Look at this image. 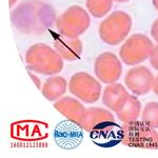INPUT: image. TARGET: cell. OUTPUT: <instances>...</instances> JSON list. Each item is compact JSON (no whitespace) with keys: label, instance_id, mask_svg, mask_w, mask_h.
<instances>
[{"label":"cell","instance_id":"obj_1","mask_svg":"<svg viewBox=\"0 0 158 158\" xmlns=\"http://www.w3.org/2000/svg\"><path fill=\"white\" fill-rule=\"evenodd\" d=\"M63 60L55 49L45 43H35L25 53L27 69L42 75L53 76L63 69Z\"/></svg>","mask_w":158,"mask_h":158},{"label":"cell","instance_id":"obj_2","mask_svg":"<svg viewBox=\"0 0 158 158\" xmlns=\"http://www.w3.org/2000/svg\"><path fill=\"white\" fill-rule=\"evenodd\" d=\"M120 142L130 148L157 150L158 132L142 120L126 122L120 127Z\"/></svg>","mask_w":158,"mask_h":158},{"label":"cell","instance_id":"obj_3","mask_svg":"<svg viewBox=\"0 0 158 158\" xmlns=\"http://www.w3.org/2000/svg\"><path fill=\"white\" fill-rule=\"evenodd\" d=\"M132 24V17L128 13L115 11L104 18L99 25V37L108 45H117L128 37Z\"/></svg>","mask_w":158,"mask_h":158},{"label":"cell","instance_id":"obj_4","mask_svg":"<svg viewBox=\"0 0 158 158\" xmlns=\"http://www.w3.org/2000/svg\"><path fill=\"white\" fill-rule=\"evenodd\" d=\"M91 25L89 13L80 6H69L56 21V27L60 35L67 37H79L85 34Z\"/></svg>","mask_w":158,"mask_h":158},{"label":"cell","instance_id":"obj_5","mask_svg":"<svg viewBox=\"0 0 158 158\" xmlns=\"http://www.w3.org/2000/svg\"><path fill=\"white\" fill-rule=\"evenodd\" d=\"M154 43L147 35L133 34L119 50V57L128 65H137L150 58Z\"/></svg>","mask_w":158,"mask_h":158},{"label":"cell","instance_id":"obj_6","mask_svg":"<svg viewBox=\"0 0 158 158\" xmlns=\"http://www.w3.org/2000/svg\"><path fill=\"white\" fill-rule=\"evenodd\" d=\"M69 90L76 98L85 103H95L101 96L100 82L85 72L75 73L69 81Z\"/></svg>","mask_w":158,"mask_h":158},{"label":"cell","instance_id":"obj_7","mask_svg":"<svg viewBox=\"0 0 158 158\" xmlns=\"http://www.w3.org/2000/svg\"><path fill=\"white\" fill-rule=\"evenodd\" d=\"M94 72L99 81L106 85H111L120 78L122 74L121 61L114 53L103 52L96 58Z\"/></svg>","mask_w":158,"mask_h":158},{"label":"cell","instance_id":"obj_8","mask_svg":"<svg viewBox=\"0 0 158 158\" xmlns=\"http://www.w3.org/2000/svg\"><path fill=\"white\" fill-rule=\"evenodd\" d=\"M116 126L115 117L109 110L97 108L85 109V113L81 117L78 127L90 133H98L106 131V129Z\"/></svg>","mask_w":158,"mask_h":158},{"label":"cell","instance_id":"obj_9","mask_svg":"<svg viewBox=\"0 0 158 158\" xmlns=\"http://www.w3.org/2000/svg\"><path fill=\"white\" fill-rule=\"evenodd\" d=\"M154 75L149 68L137 65L130 69L124 77L127 89L136 96H144L152 91L154 85Z\"/></svg>","mask_w":158,"mask_h":158},{"label":"cell","instance_id":"obj_10","mask_svg":"<svg viewBox=\"0 0 158 158\" xmlns=\"http://www.w3.org/2000/svg\"><path fill=\"white\" fill-rule=\"evenodd\" d=\"M54 49L65 61H76L80 59L83 44L79 37H67L59 35L54 40Z\"/></svg>","mask_w":158,"mask_h":158},{"label":"cell","instance_id":"obj_11","mask_svg":"<svg viewBox=\"0 0 158 158\" xmlns=\"http://www.w3.org/2000/svg\"><path fill=\"white\" fill-rule=\"evenodd\" d=\"M131 94L121 83H111L104 88L102 93V102L108 109L116 113L128 101Z\"/></svg>","mask_w":158,"mask_h":158},{"label":"cell","instance_id":"obj_12","mask_svg":"<svg viewBox=\"0 0 158 158\" xmlns=\"http://www.w3.org/2000/svg\"><path fill=\"white\" fill-rule=\"evenodd\" d=\"M54 108L65 118L77 126L85 111V106L78 99L71 96H62L58 100H56L54 102Z\"/></svg>","mask_w":158,"mask_h":158},{"label":"cell","instance_id":"obj_13","mask_svg":"<svg viewBox=\"0 0 158 158\" xmlns=\"http://www.w3.org/2000/svg\"><path fill=\"white\" fill-rule=\"evenodd\" d=\"M68 81L61 76H52L44 81L41 93L49 101H56L62 97L68 89Z\"/></svg>","mask_w":158,"mask_h":158},{"label":"cell","instance_id":"obj_14","mask_svg":"<svg viewBox=\"0 0 158 158\" xmlns=\"http://www.w3.org/2000/svg\"><path fill=\"white\" fill-rule=\"evenodd\" d=\"M140 114H141V103L136 95H130L126 104L116 112L117 118L123 123L137 120Z\"/></svg>","mask_w":158,"mask_h":158},{"label":"cell","instance_id":"obj_15","mask_svg":"<svg viewBox=\"0 0 158 158\" xmlns=\"http://www.w3.org/2000/svg\"><path fill=\"white\" fill-rule=\"evenodd\" d=\"M89 13L95 18H102L111 11L113 0H85Z\"/></svg>","mask_w":158,"mask_h":158},{"label":"cell","instance_id":"obj_16","mask_svg":"<svg viewBox=\"0 0 158 158\" xmlns=\"http://www.w3.org/2000/svg\"><path fill=\"white\" fill-rule=\"evenodd\" d=\"M141 120L154 129L158 128V102L151 101L142 110Z\"/></svg>","mask_w":158,"mask_h":158},{"label":"cell","instance_id":"obj_17","mask_svg":"<svg viewBox=\"0 0 158 158\" xmlns=\"http://www.w3.org/2000/svg\"><path fill=\"white\" fill-rule=\"evenodd\" d=\"M150 62L152 67L158 71V43L157 45H154V49L150 55Z\"/></svg>","mask_w":158,"mask_h":158},{"label":"cell","instance_id":"obj_18","mask_svg":"<svg viewBox=\"0 0 158 158\" xmlns=\"http://www.w3.org/2000/svg\"><path fill=\"white\" fill-rule=\"evenodd\" d=\"M151 36L154 39V41L158 43V18L152 23L151 27Z\"/></svg>","mask_w":158,"mask_h":158},{"label":"cell","instance_id":"obj_19","mask_svg":"<svg viewBox=\"0 0 158 158\" xmlns=\"http://www.w3.org/2000/svg\"><path fill=\"white\" fill-rule=\"evenodd\" d=\"M30 77L32 78V80L34 81V83L37 86V89H41L42 88V85H41V80H40V78L39 77H37L36 75H34V74H32V73H30Z\"/></svg>","mask_w":158,"mask_h":158},{"label":"cell","instance_id":"obj_20","mask_svg":"<svg viewBox=\"0 0 158 158\" xmlns=\"http://www.w3.org/2000/svg\"><path fill=\"white\" fill-rule=\"evenodd\" d=\"M153 92H154L155 94L158 96V76L154 78V85H153Z\"/></svg>","mask_w":158,"mask_h":158},{"label":"cell","instance_id":"obj_21","mask_svg":"<svg viewBox=\"0 0 158 158\" xmlns=\"http://www.w3.org/2000/svg\"><path fill=\"white\" fill-rule=\"evenodd\" d=\"M18 1V0H10V7H12L15 6V4H16V2Z\"/></svg>","mask_w":158,"mask_h":158},{"label":"cell","instance_id":"obj_22","mask_svg":"<svg viewBox=\"0 0 158 158\" xmlns=\"http://www.w3.org/2000/svg\"><path fill=\"white\" fill-rule=\"evenodd\" d=\"M152 2H153V6H154V7L158 11V0H152Z\"/></svg>","mask_w":158,"mask_h":158},{"label":"cell","instance_id":"obj_23","mask_svg":"<svg viewBox=\"0 0 158 158\" xmlns=\"http://www.w3.org/2000/svg\"><path fill=\"white\" fill-rule=\"evenodd\" d=\"M113 1L117 2V3H124V2H128L130 0H113Z\"/></svg>","mask_w":158,"mask_h":158}]
</instances>
